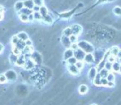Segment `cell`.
<instances>
[{
    "label": "cell",
    "instance_id": "6da1fadb",
    "mask_svg": "<svg viewBox=\"0 0 121 105\" xmlns=\"http://www.w3.org/2000/svg\"><path fill=\"white\" fill-rule=\"evenodd\" d=\"M78 44V46L81 50H82L86 54H89V53H93L95 50V48L91 43L86 42V41H81Z\"/></svg>",
    "mask_w": 121,
    "mask_h": 105
},
{
    "label": "cell",
    "instance_id": "7a4b0ae2",
    "mask_svg": "<svg viewBox=\"0 0 121 105\" xmlns=\"http://www.w3.org/2000/svg\"><path fill=\"white\" fill-rule=\"evenodd\" d=\"M5 76L7 78L8 81H15L17 80V73L13 70H8L5 72Z\"/></svg>",
    "mask_w": 121,
    "mask_h": 105
},
{
    "label": "cell",
    "instance_id": "3957f363",
    "mask_svg": "<svg viewBox=\"0 0 121 105\" xmlns=\"http://www.w3.org/2000/svg\"><path fill=\"white\" fill-rule=\"evenodd\" d=\"M71 32H72V35H75L76 37L81 35L83 31L82 27L81 25H79V24H73L71 27Z\"/></svg>",
    "mask_w": 121,
    "mask_h": 105
},
{
    "label": "cell",
    "instance_id": "277c9868",
    "mask_svg": "<svg viewBox=\"0 0 121 105\" xmlns=\"http://www.w3.org/2000/svg\"><path fill=\"white\" fill-rule=\"evenodd\" d=\"M85 55H86V53L80 48L74 51V57H76V59L77 60H81L82 61L85 58Z\"/></svg>",
    "mask_w": 121,
    "mask_h": 105
},
{
    "label": "cell",
    "instance_id": "5b68a950",
    "mask_svg": "<svg viewBox=\"0 0 121 105\" xmlns=\"http://www.w3.org/2000/svg\"><path fill=\"white\" fill-rule=\"evenodd\" d=\"M36 64L34 63V61L32 60V59H28V60H25V63H24L23 68L25 69L26 70H31L35 67Z\"/></svg>",
    "mask_w": 121,
    "mask_h": 105
},
{
    "label": "cell",
    "instance_id": "8992f818",
    "mask_svg": "<svg viewBox=\"0 0 121 105\" xmlns=\"http://www.w3.org/2000/svg\"><path fill=\"white\" fill-rule=\"evenodd\" d=\"M31 59L34 61L35 64H41L42 61V57L37 52H32V55H31Z\"/></svg>",
    "mask_w": 121,
    "mask_h": 105
},
{
    "label": "cell",
    "instance_id": "52a82bcc",
    "mask_svg": "<svg viewBox=\"0 0 121 105\" xmlns=\"http://www.w3.org/2000/svg\"><path fill=\"white\" fill-rule=\"evenodd\" d=\"M67 70L72 75H78L80 74V70L77 69L76 65H67Z\"/></svg>",
    "mask_w": 121,
    "mask_h": 105
},
{
    "label": "cell",
    "instance_id": "ba28073f",
    "mask_svg": "<svg viewBox=\"0 0 121 105\" xmlns=\"http://www.w3.org/2000/svg\"><path fill=\"white\" fill-rule=\"evenodd\" d=\"M60 42H61V44H62L63 46L66 47V49H69L70 47H71V41H70V39L68 37L62 36V37H61V40H60Z\"/></svg>",
    "mask_w": 121,
    "mask_h": 105
},
{
    "label": "cell",
    "instance_id": "9c48e42d",
    "mask_svg": "<svg viewBox=\"0 0 121 105\" xmlns=\"http://www.w3.org/2000/svg\"><path fill=\"white\" fill-rule=\"evenodd\" d=\"M72 56H74V51L70 48L66 49V50H65L64 54H63V60H64L65 61H66L68 59H70Z\"/></svg>",
    "mask_w": 121,
    "mask_h": 105
},
{
    "label": "cell",
    "instance_id": "30bf717a",
    "mask_svg": "<svg viewBox=\"0 0 121 105\" xmlns=\"http://www.w3.org/2000/svg\"><path fill=\"white\" fill-rule=\"evenodd\" d=\"M83 60L87 64H92L95 62V57H94V55H92V53L86 54L85 58Z\"/></svg>",
    "mask_w": 121,
    "mask_h": 105
},
{
    "label": "cell",
    "instance_id": "8fae6325",
    "mask_svg": "<svg viewBox=\"0 0 121 105\" xmlns=\"http://www.w3.org/2000/svg\"><path fill=\"white\" fill-rule=\"evenodd\" d=\"M17 37H18V39L20 41H22V42H26V41L27 40V39H29V36L28 34L27 33V32H19L18 33H17Z\"/></svg>",
    "mask_w": 121,
    "mask_h": 105
},
{
    "label": "cell",
    "instance_id": "7c38bea8",
    "mask_svg": "<svg viewBox=\"0 0 121 105\" xmlns=\"http://www.w3.org/2000/svg\"><path fill=\"white\" fill-rule=\"evenodd\" d=\"M98 71L97 70H96V68H91L89 70V73H88V78H89V80H93L95 79V75H97Z\"/></svg>",
    "mask_w": 121,
    "mask_h": 105
},
{
    "label": "cell",
    "instance_id": "4fadbf2b",
    "mask_svg": "<svg viewBox=\"0 0 121 105\" xmlns=\"http://www.w3.org/2000/svg\"><path fill=\"white\" fill-rule=\"evenodd\" d=\"M25 60H25V58H24V55L21 54L20 55L17 56V61H16L15 65H17V66H22L23 67L24 63H25Z\"/></svg>",
    "mask_w": 121,
    "mask_h": 105
},
{
    "label": "cell",
    "instance_id": "5bb4252c",
    "mask_svg": "<svg viewBox=\"0 0 121 105\" xmlns=\"http://www.w3.org/2000/svg\"><path fill=\"white\" fill-rule=\"evenodd\" d=\"M23 8H24V5H23V2H22V1H17V2H16L15 4H14V10L17 13L20 12Z\"/></svg>",
    "mask_w": 121,
    "mask_h": 105
},
{
    "label": "cell",
    "instance_id": "9a60e30c",
    "mask_svg": "<svg viewBox=\"0 0 121 105\" xmlns=\"http://www.w3.org/2000/svg\"><path fill=\"white\" fill-rule=\"evenodd\" d=\"M39 13H40V14L42 15V17H46V16H47L49 14V10L48 8H47L46 6H41L40 7V9H39Z\"/></svg>",
    "mask_w": 121,
    "mask_h": 105
},
{
    "label": "cell",
    "instance_id": "2e32d148",
    "mask_svg": "<svg viewBox=\"0 0 121 105\" xmlns=\"http://www.w3.org/2000/svg\"><path fill=\"white\" fill-rule=\"evenodd\" d=\"M22 2H23L24 8H28V9H31V10H32V8L34 7V4H33V1H32V0H24V1H22Z\"/></svg>",
    "mask_w": 121,
    "mask_h": 105
},
{
    "label": "cell",
    "instance_id": "e0dca14e",
    "mask_svg": "<svg viewBox=\"0 0 121 105\" xmlns=\"http://www.w3.org/2000/svg\"><path fill=\"white\" fill-rule=\"evenodd\" d=\"M42 21L45 24H47V25H52V24L53 23V18H52V17H51L49 14L47 16H46V17H42Z\"/></svg>",
    "mask_w": 121,
    "mask_h": 105
},
{
    "label": "cell",
    "instance_id": "ac0fdd59",
    "mask_svg": "<svg viewBox=\"0 0 121 105\" xmlns=\"http://www.w3.org/2000/svg\"><path fill=\"white\" fill-rule=\"evenodd\" d=\"M92 81H93L94 85H95V86H100L101 85V77L99 73H97V75H95V79L92 80Z\"/></svg>",
    "mask_w": 121,
    "mask_h": 105
},
{
    "label": "cell",
    "instance_id": "d6986e66",
    "mask_svg": "<svg viewBox=\"0 0 121 105\" xmlns=\"http://www.w3.org/2000/svg\"><path fill=\"white\" fill-rule=\"evenodd\" d=\"M88 90H89V88L87 87V85L86 84H81L79 87V92L81 94H86L87 93Z\"/></svg>",
    "mask_w": 121,
    "mask_h": 105
},
{
    "label": "cell",
    "instance_id": "ffe728a7",
    "mask_svg": "<svg viewBox=\"0 0 121 105\" xmlns=\"http://www.w3.org/2000/svg\"><path fill=\"white\" fill-rule=\"evenodd\" d=\"M121 64L119 63V61H116L114 63L112 64V71L114 72V73H118L119 70V68H120Z\"/></svg>",
    "mask_w": 121,
    "mask_h": 105
},
{
    "label": "cell",
    "instance_id": "44dd1931",
    "mask_svg": "<svg viewBox=\"0 0 121 105\" xmlns=\"http://www.w3.org/2000/svg\"><path fill=\"white\" fill-rule=\"evenodd\" d=\"M119 48L118 46H113V47H111V49L109 50V55H114V56H117V55H118V52H119Z\"/></svg>",
    "mask_w": 121,
    "mask_h": 105
},
{
    "label": "cell",
    "instance_id": "7402d4cb",
    "mask_svg": "<svg viewBox=\"0 0 121 105\" xmlns=\"http://www.w3.org/2000/svg\"><path fill=\"white\" fill-rule=\"evenodd\" d=\"M32 52H33V48H32V46H26L23 48V50H22V55H24V54H27V53L32 54Z\"/></svg>",
    "mask_w": 121,
    "mask_h": 105
},
{
    "label": "cell",
    "instance_id": "603a6c76",
    "mask_svg": "<svg viewBox=\"0 0 121 105\" xmlns=\"http://www.w3.org/2000/svg\"><path fill=\"white\" fill-rule=\"evenodd\" d=\"M72 35V32H71V27H66L63 30L62 32V36H65V37H71Z\"/></svg>",
    "mask_w": 121,
    "mask_h": 105
},
{
    "label": "cell",
    "instance_id": "cb8c5ba5",
    "mask_svg": "<svg viewBox=\"0 0 121 105\" xmlns=\"http://www.w3.org/2000/svg\"><path fill=\"white\" fill-rule=\"evenodd\" d=\"M15 47H17V49H19V50L22 51V50H23V48L26 46V44H25V42H22V41H20L19 40V42H17V44H16L15 46H14Z\"/></svg>",
    "mask_w": 121,
    "mask_h": 105
},
{
    "label": "cell",
    "instance_id": "d4e9b609",
    "mask_svg": "<svg viewBox=\"0 0 121 105\" xmlns=\"http://www.w3.org/2000/svg\"><path fill=\"white\" fill-rule=\"evenodd\" d=\"M106 79H107L108 82H114L115 81V75L114 72H109Z\"/></svg>",
    "mask_w": 121,
    "mask_h": 105
},
{
    "label": "cell",
    "instance_id": "484cf974",
    "mask_svg": "<svg viewBox=\"0 0 121 105\" xmlns=\"http://www.w3.org/2000/svg\"><path fill=\"white\" fill-rule=\"evenodd\" d=\"M98 73L99 74V75H100V77H101V78H106V77H107V75H109V72L108 71V70H106V69L103 68L102 70H99V71L98 72Z\"/></svg>",
    "mask_w": 121,
    "mask_h": 105
},
{
    "label": "cell",
    "instance_id": "4316f807",
    "mask_svg": "<svg viewBox=\"0 0 121 105\" xmlns=\"http://www.w3.org/2000/svg\"><path fill=\"white\" fill-rule=\"evenodd\" d=\"M32 10H31V9H28V8H23L22 9V10L20 11V12L18 13L19 14H25V15H30L31 13H32Z\"/></svg>",
    "mask_w": 121,
    "mask_h": 105
},
{
    "label": "cell",
    "instance_id": "83f0119b",
    "mask_svg": "<svg viewBox=\"0 0 121 105\" xmlns=\"http://www.w3.org/2000/svg\"><path fill=\"white\" fill-rule=\"evenodd\" d=\"M17 60V55H15L14 54H13V53L11 54L10 56H9V62H10L11 64H13V65H15Z\"/></svg>",
    "mask_w": 121,
    "mask_h": 105
},
{
    "label": "cell",
    "instance_id": "f1b7e54d",
    "mask_svg": "<svg viewBox=\"0 0 121 105\" xmlns=\"http://www.w3.org/2000/svg\"><path fill=\"white\" fill-rule=\"evenodd\" d=\"M32 13H33L34 21H42V17L39 12H33Z\"/></svg>",
    "mask_w": 121,
    "mask_h": 105
},
{
    "label": "cell",
    "instance_id": "f546056e",
    "mask_svg": "<svg viewBox=\"0 0 121 105\" xmlns=\"http://www.w3.org/2000/svg\"><path fill=\"white\" fill-rule=\"evenodd\" d=\"M107 61L109 62V63H111V64H113V63H114V62L117 61V57H115V56H114V55H109V56L107 57Z\"/></svg>",
    "mask_w": 121,
    "mask_h": 105
},
{
    "label": "cell",
    "instance_id": "4dcf8cb0",
    "mask_svg": "<svg viewBox=\"0 0 121 105\" xmlns=\"http://www.w3.org/2000/svg\"><path fill=\"white\" fill-rule=\"evenodd\" d=\"M76 66L77 67L78 70H79L80 71H81V70H82L83 68H84L85 64H84V62L81 61V60H77V62L76 63Z\"/></svg>",
    "mask_w": 121,
    "mask_h": 105
},
{
    "label": "cell",
    "instance_id": "1f68e13d",
    "mask_svg": "<svg viewBox=\"0 0 121 105\" xmlns=\"http://www.w3.org/2000/svg\"><path fill=\"white\" fill-rule=\"evenodd\" d=\"M19 19L22 22H28V16L25 14H19Z\"/></svg>",
    "mask_w": 121,
    "mask_h": 105
},
{
    "label": "cell",
    "instance_id": "d6a6232c",
    "mask_svg": "<svg viewBox=\"0 0 121 105\" xmlns=\"http://www.w3.org/2000/svg\"><path fill=\"white\" fill-rule=\"evenodd\" d=\"M113 12H114V13L115 14L116 16H121V7L117 6V7L114 8Z\"/></svg>",
    "mask_w": 121,
    "mask_h": 105
},
{
    "label": "cell",
    "instance_id": "836d02e7",
    "mask_svg": "<svg viewBox=\"0 0 121 105\" xmlns=\"http://www.w3.org/2000/svg\"><path fill=\"white\" fill-rule=\"evenodd\" d=\"M66 62H67V65H76V63L77 62V60L76 59V57L72 56L70 59H68L66 60Z\"/></svg>",
    "mask_w": 121,
    "mask_h": 105
},
{
    "label": "cell",
    "instance_id": "e575fe53",
    "mask_svg": "<svg viewBox=\"0 0 121 105\" xmlns=\"http://www.w3.org/2000/svg\"><path fill=\"white\" fill-rule=\"evenodd\" d=\"M7 81H8V80H7V78H6L5 75H4V74H0V84H5Z\"/></svg>",
    "mask_w": 121,
    "mask_h": 105
},
{
    "label": "cell",
    "instance_id": "d590c367",
    "mask_svg": "<svg viewBox=\"0 0 121 105\" xmlns=\"http://www.w3.org/2000/svg\"><path fill=\"white\" fill-rule=\"evenodd\" d=\"M33 1L34 5L38 6V7H41V6L44 5V0H32Z\"/></svg>",
    "mask_w": 121,
    "mask_h": 105
},
{
    "label": "cell",
    "instance_id": "8d00e7d4",
    "mask_svg": "<svg viewBox=\"0 0 121 105\" xmlns=\"http://www.w3.org/2000/svg\"><path fill=\"white\" fill-rule=\"evenodd\" d=\"M104 68L106 69V70H107L109 72H111V71H112V64L109 63V62H108V61H106L105 64H104Z\"/></svg>",
    "mask_w": 121,
    "mask_h": 105
},
{
    "label": "cell",
    "instance_id": "74e56055",
    "mask_svg": "<svg viewBox=\"0 0 121 105\" xmlns=\"http://www.w3.org/2000/svg\"><path fill=\"white\" fill-rule=\"evenodd\" d=\"M18 42H19V39H18V37H17V35H16V36H13L12 39H11V42H12V45L14 46H15L16 44H17Z\"/></svg>",
    "mask_w": 121,
    "mask_h": 105
},
{
    "label": "cell",
    "instance_id": "f35d334b",
    "mask_svg": "<svg viewBox=\"0 0 121 105\" xmlns=\"http://www.w3.org/2000/svg\"><path fill=\"white\" fill-rule=\"evenodd\" d=\"M13 54H14L15 55L18 56V55H20L21 54H22V51H21L19 49H17V47L13 46Z\"/></svg>",
    "mask_w": 121,
    "mask_h": 105
},
{
    "label": "cell",
    "instance_id": "ab89813d",
    "mask_svg": "<svg viewBox=\"0 0 121 105\" xmlns=\"http://www.w3.org/2000/svg\"><path fill=\"white\" fill-rule=\"evenodd\" d=\"M69 39H70V41H71V44L77 43V42H78V37H76V36H75V35H71V37H69Z\"/></svg>",
    "mask_w": 121,
    "mask_h": 105
},
{
    "label": "cell",
    "instance_id": "60d3db41",
    "mask_svg": "<svg viewBox=\"0 0 121 105\" xmlns=\"http://www.w3.org/2000/svg\"><path fill=\"white\" fill-rule=\"evenodd\" d=\"M70 49H71V50H73V51H75V50H76L77 49H79V46H78V44L77 43H72L71 46V47H70Z\"/></svg>",
    "mask_w": 121,
    "mask_h": 105
},
{
    "label": "cell",
    "instance_id": "b9f144b4",
    "mask_svg": "<svg viewBox=\"0 0 121 105\" xmlns=\"http://www.w3.org/2000/svg\"><path fill=\"white\" fill-rule=\"evenodd\" d=\"M108 80L106 78H101V85L102 86H107Z\"/></svg>",
    "mask_w": 121,
    "mask_h": 105
},
{
    "label": "cell",
    "instance_id": "7bdbcfd3",
    "mask_svg": "<svg viewBox=\"0 0 121 105\" xmlns=\"http://www.w3.org/2000/svg\"><path fill=\"white\" fill-rule=\"evenodd\" d=\"M25 44H26V46H32V41L31 40V39H27V41L25 42Z\"/></svg>",
    "mask_w": 121,
    "mask_h": 105
},
{
    "label": "cell",
    "instance_id": "ee69618b",
    "mask_svg": "<svg viewBox=\"0 0 121 105\" xmlns=\"http://www.w3.org/2000/svg\"><path fill=\"white\" fill-rule=\"evenodd\" d=\"M34 21V17H33V13H31L30 15H28V22H33Z\"/></svg>",
    "mask_w": 121,
    "mask_h": 105
},
{
    "label": "cell",
    "instance_id": "f6af8a7d",
    "mask_svg": "<svg viewBox=\"0 0 121 105\" xmlns=\"http://www.w3.org/2000/svg\"><path fill=\"white\" fill-rule=\"evenodd\" d=\"M39 9H40V7H38V6H36L34 5V7L32 8V12H39Z\"/></svg>",
    "mask_w": 121,
    "mask_h": 105
},
{
    "label": "cell",
    "instance_id": "bcb514c9",
    "mask_svg": "<svg viewBox=\"0 0 121 105\" xmlns=\"http://www.w3.org/2000/svg\"><path fill=\"white\" fill-rule=\"evenodd\" d=\"M114 85H115V83H114V82H108V84H107L108 87L112 88V87H114Z\"/></svg>",
    "mask_w": 121,
    "mask_h": 105
},
{
    "label": "cell",
    "instance_id": "7dc6e473",
    "mask_svg": "<svg viewBox=\"0 0 121 105\" xmlns=\"http://www.w3.org/2000/svg\"><path fill=\"white\" fill-rule=\"evenodd\" d=\"M4 45H3L2 43H0V54H1L3 51H4Z\"/></svg>",
    "mask_w": 121,
    "mask_h": 105
},
{
    "label": "cell",
    "instance_id": "c3c4849f",
    "mask_svg": "<svg viewBox=\"0 0 121 105\" xmlns=\"http://www.w3.org/2000/svg\"><path fill=\"white\" fill-rule=\"evenodd\" d=\"M116 57H117L119 60H120V59H121V50H120V49H119V52H118V55H117V56H116Z\"/></svg>",
    "mask_w": 121,
    "mask_h": 105
},
{
    "label": "cell",
    "instance_id": "681fc988",
    "mask_svg": "<svg viewBox=\"0 0 121 105\" xmlns=\"http://www.w3.org/2000/svg\"><path fill=\"white\" fill-rule=\"evenodd\" d=\"M109 1H112V0H99V3H104V2H109Z\"/></svg>",
    "mask_w": 121,
    "mask_h": 105
},
{
    "label": "cell",
    "instance_id": "f907efd6",
    "mask_svg": "<svg viewBox=\"0 0 121 105\" xmlns=\"http://www.w3.org/2000/svg\"><path fill=\"white\" fill-rule=\"evenodd\" d=\"M4 19V13H0V21Z\"/></svg>",
    "mask_w": 121,
    "mask_h": 105
},
{
    "label": "cell",
    "instance_id": "816d5d0a",
    "mask_svg": "<svg viewBox=\"0 0 121 105\" xmlns=\"http://www.w3.org/2000/svg\"><path fill=\"white\" fill-rule=\"evenodd\" d=\"M3 11H4V8L2 6H0V13H3Z\"/></svg>",
    "mask_w": 121,
    "mask_h": 105
},
{
    "label": "cell",
    "instance_id": "f5cc1de1",
    "mask_svg": "<svg viewBox=\"0 0 121 105\" xmlns=\"http://www.w3.org/2000/svg\"><path fill=\"white\" fill-rule=\"evenodd\" d=\"M119 73L121 75V65H120V68H119Z\"/></svg>",
    "mask_w": 121,
    "mask_h": 105
},
{
    "label": "cell",
    "instance_id": "db71d44e",
    "mask_svg": "<svg viewBox=\"0 0 121 105\" xmlns=\"http://www.w3.org/2000/svg\"><path fill=\"white\" fill-rule=\"evenodd\" d=\"M91 105H97V104H95V103H93V104H91Z\"/></svg>",
    "mask_w": 121,
    "mask_h": 105
},
{
    "label": "cell",
    "instance_id": "11a10c76",
    "mask_svg": "<svg viewBox=\"0 0 121 105\" xmlns=\"http://www.w3.org/2000/svg\"><path fill=\"white\" fill-rule=\"evenodd\" d=\"M120 60V62H119V63H120V64H121V59H120V60Z\"/></svg>",
    "mask_w": 121,
    "mask_h": 105
}]
</instances>
